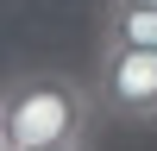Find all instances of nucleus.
<instances>
[{"mask_svg": "<svg viewBox=\"0 0 157 151\" xmlns=\"http://www.w3.org/2000/svg\"><path fill=\"white\" fill-rule=\"evenodd\" d=\"M101 101L94 82L69 69H19L6 76V95H0V145H69L88 138Z\"/></svg>", "mask_w": 157, "mask_h": 151, "instance_id": "obj_1", "label": "nucleus"}, {"mask_svg": "<svg viewBox=\"0 0 157 151\" xmlns=\"http://www.w3.org/2000/svg\"><path fill=\"white\" fill-rule=\"evenodd\" d=\"M126 6H157V0H126Z\"/></svg>", "mask_w": 157, "mask_h": 151, "instance_id": "obj_5", "label": "nucleus"}, {"mask_svg": "<svg viewBox=\"0 0 157 151\" xmlns=\"http://www.w3.org/2000/svg\"><path fill=\"white\" fill-rule=\"evenodd\" d=\"M101 38H113V44H145V50H157V6H126V0H101Z\"/></svg>", "mask_w": 157, "mask_h": 151, "instance_id": "obj_3", "label": "nucleus"}, {"mask_svg": "<svg viewBox=\"0 0 157 151\" xmlns=\"http://www.w3.org/2000/svg\"><path fill=\"white\" fill-rule=\"evenodd\" d=\"M94 101L107 120H157V50L101 38L94 57Z\"/></svg>", "mask_w": 157, "mask_h": 151, "instance_id": "obj_2", "label": "nucleus"}, {"mask_svg": "<svg viewBox=\"0 0 157 151\" xmlns=\"http://www.w3.org/2000/svg\"><path fill=\"white\" fill-rule=\"evenodd\" d=\"M0 151H88L82 138H69V145H0Z\"/></svg>", "mask_w": 157, "mask_h": 151, "instance_id": "obj_4", "label": "nucleus"}]
</instances>
